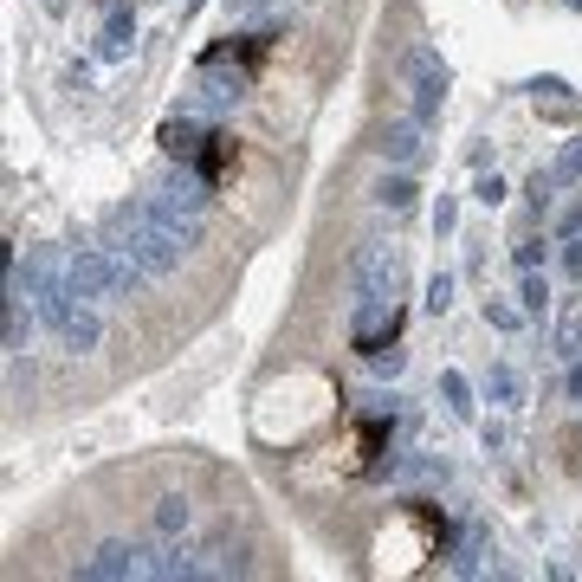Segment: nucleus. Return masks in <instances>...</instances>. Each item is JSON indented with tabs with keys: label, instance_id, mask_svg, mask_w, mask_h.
Segmentation results:
<instances>
[{
	"label": "nucleus",
	"instance_id": "17",
	"mask_svg": "<svg viewBox=\"0 0 582 582\" xmlns=\"http://www.w3.org/2000/svg\"><path fill=\"white\" fill-rule=\"evenodd\" d=\"M518 304H524V311H531V317H544V311H550V285L537 279V266L524 272V291H518Z\"/></svg>",
	"mask_w": 582,
	"mask_h": 582
},
{
	"label": "nucleus",
	"instance_id": "7",
	"mask_svg": "<svg viewBox=\"0 0 582 582\" xmlns=\"http://www.w3.org/2000/svg\"><path fill=\"white\" fill-rule=\"evenodd\" d=\"M52 337H59V343H65V350H72V356H91L97 343H104V324H97V311H85V304H78V311L65 317V324L52 330Z\"/></svg>",
	"mask_w": 582,
	"mask_h": 582
},
{
	"label": "nucleus",
	"instance_id": "4",
	"mask_svg": "<svg viewBox=\"0 0 582 582\" xmlns=\"http://www.w3.org/2000/svg\"><path fill=\"white\" fill-rule=\"evenodd\" d=\"M149 550L143 544H123V537H110V544H97L85 563H78V576L85 582H130V576H149Z\"/></svg>",
	"mask_w": 582,
	"mask_h": 582
},
{
	"label": "nucleus",
	"instance_id": "11",
	"mask_svg": "<svg viewBox=\"0 0 582 582\" xmlns=\"http://www.w3.org/2000/svg\"><path fill=\"white\" fill-rule=\"evenodd\" d=\"M130 39H136V13L130 7H110V20H104V59H123V52H130Z\"/></svg>",
	"mask_w": 582,
	"mask_h": 582
},
{
	"label": "nucleus",
	"instance_id": "3",
	"mask_svg": "<svg viewBox=\"0 0 582 582\" xmlns=\"http://www.w3.org/2000/svg\"><path fill=\"white\" fill-rule=\"evenodd\" d=\"M401 72H408V85H414V117L434 123L440 104H447V65H440V52L434 46H408Z\"/></svg>",
	"mask_w": 582,
	"mask_h": 582
},
{
	"label": "nucleus",
	"instance_id": "12",
	"mask_svg": "<svg viewBox=\"0 0 582 582\" xmlns=\"http://www.w3.org/2000/svg\"><path fill=\"white\" fill-rule=\"evenodd\" d=\"M162 149H169L175 162H194V156H201V130H194L188 117H169V123H162Z\"/></svg>",
	"mask_w": 582,
	"mask_h": 582
},
{
	"label": "nucleus",
	"instance_id": "14",
	"mask_svg": "<svg viewBox=\"0 0 582 582\" xmlns=\"http://www.w3.org/2000/svg\"><path fill=\"white\" fill-rule=\"evenodd\" d=\"M485 395H492L498 408H518V401H524V382H518V369H511V363H498L492 376H485Z\"/></svg>",
	"mask_w": 582,
	"mask_h": 582
},
{
	"label": "nucleus",
	"instance_id": "1",
	"mask_svg": "<svg viewBox=\"0 0 582 582\" xmlns=\"http://www.w3.org/2000/svg\"><path fill=\"white\" fill-rule=\"evenodd\" d=\"M104 246H117L130 266H143V279H169L175 266H182L188 246L175 240L169 227H156V214H149V201H123L104 214Z\"/></svg>",
	"mask_w": 582,
	"mask_h": 582
},
{
	"label": "nucleus",
	"instance_id": "15",
	"mask_svg": "<svg viewBox=\"0 0 582 582\" xmlns=\"http://www.w3.org/2000/svg\"><path fill=\"white\" fill-rule=\"evenodd\" d=\"M440 395H447V408L460 414V421H466V414H473V382H466L460 369H447V376H440Z\"/></svg>",
	"mask_w": 582,
	"mask_h": 582
},
{
	"label": "nucleus",
	"instance_id": "16",
	"mask_svg": "<svg viewBox=\"0 0 582 582\" xmlns=\"http://www.w3.org/2000/svg\"><path fill=\"white\" fill-rule=\"evenodd\" d=\"M376 201L388 207V214H408V207H414V182H408V175H388V182L376 188Z\"/></svg>",
	"mask_w": 582,
	"mask_h": 582
},
{
	"label": "nucleus",
	"instance_id": "13",
	"mask_svg": "<svg viewBox=\"0 0 582 582\" xmlns=\"http://www.w3.org/2000/svg\"><path fill=\"white\" fill-rule=\"evenodd\" d=\"M188 524H194V505H188L182 492H169L156 505V537H188Z\"/></svg>",
	"mask_w": 582,
	"mask_h": 582
},
{
	"label": "nucleus",
	"instance_id": "5",
	"mask_svg": "<svg viewBox=\"0 0 582 582\" xmlns=\"http://www.w3.org/2000/svg\"><path fill=\"white\" fill-rule=\"evenodd\" d=\"M350 279L363 298H395V285H401V259L388 253V246H356V259H350Z\"/></svg>",
	"mask_w": 582,
	"mask_h": 582
},
{
	"label": "nucleus",
	"instance_id": "8",
	"mask_svg": "<svg viewBox=\"0 0 582 582\" xmlns=\"http://www.w3.org/2000/svg\"><path fill=\"white\" fill-rule=\"evenodd\" d=\"M149 576H162V582H194V576H207V563L194 557V550H182V537H169V550H156Z\"/></svg>",
	"mask_w": 582,
	"mask_h": 582
},
{
	"label": "nucleus",
	"instance_id": "9",
	"mask_svg": "<svg viewBox=\"0 0 582 582\" xmlns=\"http://www.w3.org/2000/svg\"><path fill=\"white\" fill-rule=\"evenodd\" d=\"M156 194H162V201H175L182 214H201V207H207V182H201V175H188V169H175Z\"/></svg>",
	"mask_w": 582,
	"mask_h": 582
},
{
	"label": "nucleus",
	"instance_id": "23",
	"mask_svg": "<svg viewBox=\"0 0 582 582\" xmlns=\"http://www.w3.org/2000/svg\"><path fill=\"white\" fill-rule=\"evenodd\" d=\"M473 201H479V207H498V201H505V182H498V175H479Z\"/></svg>",
	"mask_w": 582,
	"mask_h": 582
},
{
	"label": "nucleus",
	"instance_id": "25",
	"mask_svg": "<svg viewBox=\"0 0 582 582\" xmlns=\"http://www.w3.org/2000/svg\"><path fill=\"white\" fill-rule=\"evenodd\" d=\"M453 220H460V207H453V201H440V207H434V227H440V233H453Z\"/></svg>",
	"mask_w": 582,
	"mask_h": 582
},
{
	"label": "nucleus",
	"instance_id": "24",
	"mask_svg": "<svg viewBox=\"0 0 582 582\" xmlns=\"http://www.w3.org/2000/svg\"><path fill=\"white\" fill-rule=\"evenodd\" d=\"M563 272H570V279H582V233H570V240H563Z\"/></svg>",
	"mask_w": 582,
	"mask_h": 582
},
{
	"label": "nucleus",
	"instance_id": "20",
	"mask_svg": "<svg viewBox=\"0 0 582 582\" xmlns=\"http://www.w3.org/2000/svg\"><path fill=\"white\" fill-rule=\"evenodd\" d=\"M576 175H582V136H576V143H570V149H563V156H557V169H550V182H576Z\"/></svg>",
	"mask_w": 582,
	"mask_h": 582
},
{
	"label": "nucleus",
	"instance_id": "10",
	"mask_svg": "<svg viewBox=\"0 0 582 582\" xmlns=\"http://www.w3.org/2000/svg\"><path fill=\"white\" fill-rule=\"evenodd\" d=\"M33 317H39V311H26V291L7 285V356L26 350V337H33Z\"/></svg>",
	"mask_w": 582,
	"mask_h": 582
},
{
	"label": "nucleus",
	"instance_id": "27",
	"mask_svg": "<svg viewBox=\"0 0 582 582\" xmlns=\"http://www.w3.org/2000/svg\"><path fill=\"white\" fill-rule=\"evenodd\" d=\"M570 233H582V201L570 207V214H563V240H570Z\"/></svg>",
	"mask_w": 582,
	"mask_h": 582
},
{
	"label": "nucleus",
	"instance_id": "29",
	"mask_svg": "<svg viewBox=\"0 0 582 582\" xmlns=\"http://www.w3.org/2000/svg\"><path fill=\"white\" fill-rule=\"evenodd\" d=\"M563 7H576V13H582V0H563Z\"/></svg>",
	"mask_w": 582,
	"mask_h": 582
},
{
	"label": "nucleus",
	"instance_id": "28",
	"mask_svg": "<svg viewBox=\"0 0 582 582\" xmlns=\"http://www.w3.org/2000/svg\"><path fill=\"white\" fill-rule=\"evenodd\" d=\"M570 395L582 401V356H576V363H570Z\"/></svg>",
	"mask_w": 582,
	"mask_h": 582
},
{
	"label": "nucleus",
	"instance_id": "21",
	"mask_svg": "<svg viewBox=\"0 0 582 582\" xmlns=\"http://www.w3.org/2000/svg\"><path fill=\"white\" fill-rule=\"evenodd\" d=\"M557 350L570 356V363L582 356V324H576V317H563V324H557Z\"/></svg>",
	"mask_w": 582,
	"mask_h": 582
},
{
	"label": "nucleus",
	"instance_id": "19",
	"mask_svg": "<svg viewBox=\"0 0 582 582\" xmlns=\"http://www.w3.org/2000/svg\"><path fill=\"white\" fill-rule=\"evenodd\" d=\"M447 304H453V272H434V279H427V311H447Z\"/></svg>",
	"mask_w": 582,
	"mask_h": 582
},
{
	"label": "nucleus",
	"instance_id": "2",
	"mask_svg": "<svg viewBox=\"0 0 582 582\" xmlns=\"http://www.w3.org/2000/svg\"><path fill=\"white\" fill-rule=\"evenodd\" d=\"M65 279H72L78 298H123V291L143 285V266H130L117 246H72L65 253Z\"/></svg>",
	"mask_w": 582,
	"mask_h": 582
},
{
	"label": "nucleus",
	"instance_id": "22",
	"mask_svg": "<svg viewBox=\"0 0 582 582\" xmlns=\"http://www.w3.org/2000/svg\"><path fill=\"white\" fill-rule=\"evenodd\" d=\"M524 317H531V311H511V304H485V324H492V330H518Z\"/></svg>",
	"mask_w": 582,
	"mask_h": 582
},
{
	"label": "nucleus",
	"instance_id": "26",
	"mask_svg": "<svg viewBox=\"0 0 582 582\" xmlns=\"http://www.w3.org/2000/svg\"><path fill=\"white\" fill-rule=\"evenodd\" d=\"M537 259H544V246H537V240H518V266H524V272H531V266H537Z\"/></svg>",
	"mask_w": 582,
	"mask_h": 582
},
{
	"label": "nucleus",
	"instance_id": "18",
	"mask_svg": "<svg viewBox=\"0 0 582 582\" xmlns=\"http://www.w3.org/2000/svg\"><path fill=\"white\" fill-rule=\"evenodd\" d=\"M479 557H485V537L466 531V544H460V557H453V570H460V576H479Z\"/></svg>",
	"mask_w": 582,
	"mask_h": 582
},
{
	"label": "nucleus",
	"instance_id": "6",
	"mask_svg": "<svg viewBox=\"0 0 582 582\" xmlns=\"http://www.w3.org/2000/svg\"><path fill=\"white\" fill-rule=\"evenodd\" d=\"M376 149H382V162H395V169H414V162H421V117H401V123H388Z\"/></svg>",
	"mask_w": 582,
	"mask_h": 582
}]
</instances>
